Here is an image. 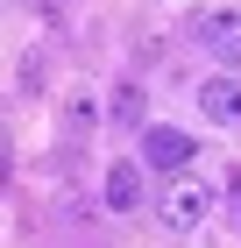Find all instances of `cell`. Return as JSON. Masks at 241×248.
<instances>
[{"label": "cell", "mask_w": 241, "mask_h": 248, "mask_svg": "<svg viewBox=\"0 0 241 248\" xmlns=\"http://www.w3.org/2000/svg\"><path fill=\"white\" fill-rule=\"evenodd\" d=\"M85 128H99V107L93 99H64V135H85Z\"/></svg>", "instance_id": "obj_6"}, {"label": "cell", "mask_w": 241, "mask_h": 248, "mask_svg": "<svg viewBox=\"0 0 241 248\" xmlns=\"http://www.w3.org/2000/svg\"><path fill=\"white\" fill-rule=\"evenodd\" d=\"M192 99H199V114L213 121V128H241V78H234V71L206 78V85H199Z\"/></svg>", "instance_id": "obj_4"}, {"label": "cell", "mask_w": 241, "mask_h": 248, "mask_svg": "<svg viewBox=\"0 0 241 248\" xmlns=\"http://www.w3.org/2000/svg\"><path fill=\"white\" fill-rule=\"evenodd\" d=\"M206 213H213V191H206V185H170L163 199H156V220H163L170 234L206 227Z\"/></svg>", "instance_id": "obj_3"}, {"label": "cell", "mask_w": 241, "mask_h": 248, "mask_svg": "<svg viewBox=\"0 0 241 248\" xmlns=\"http://www.w3.org/2000/svg\"><path fill=\"white\" fill-rule=\"evenodd\" d=\"M99 199H107V213H135V206H142V156H121V163H107V185H99Z\"/></svg>", "instance_id": "obj_5"}, {"label": "cell", "mask_w": 241, "mask_h": 248, "mask_svg": "<svg viewBox=\"0 0 241 248\" xmlns=\"http://www.w3.org/2000/svg\"><path fill=\"white\" fill-rule=\"evenodd\" d=\"M113 114H121V121H135V114H142V99H135V85H121V93H113Z\"/></svg>", "instance_id": "obj_7"}, {"label": "cell", "mask_w": 241, "mask_h": 248, "mask_svg": "<svg viewBox=\"0 0 241 248\" xmlns=\"http://www.w3.org/2000/svg\"><path fill=\"white\" fill-rule=\"evenodd\" d=\"M192 36H199L227 71H241V15H234V7H206V15H192Z\"/></svg>", "instance_id": "obj_2"}, {"label": "cell", "mask_w": 241, "mask_h": 248, "mask_svg": "<svg viewBox=\"0 0 241 248\" xmlns=\"http://www.w3.org/2000/svg\"><path fill=\"white\" fill-rule=\"evenodd\" d=\"M142 170H163V177H177V170H192V156H199V142H192L185 128H142Z\"/></svg>", "instance_id": "obj_1"}]
</instances>
